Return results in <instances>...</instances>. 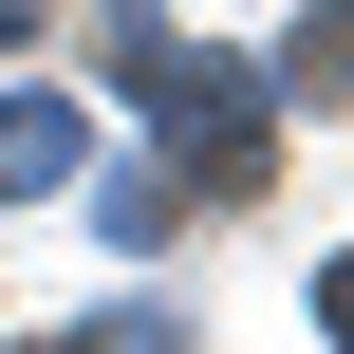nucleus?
<instances>
[{
    "label": "nucleus",
    "mask_w": 354,
    "mask_h": 354,
    "mask_svg": "<svg viewBox=\"0 0 354 354\" xmlns=\"http://www.w3.org/2000/svg\"><path fill=\"white\" fill-rule=\"evenodd\" d=\"M75 149H93L75 93H0V187H75Z\"/></svg>",
    "instance_id": "f257e3e1"
},
{
    "label": "nucleus",
    "mask_w": 354,
    "mask_h": 354,
    "mask_svg": "<svg viewBox=\"0 0 354 354\" xmlns=\"http://www.w3.org/2000/svg\"><path fill=\"white\" fill-rule=\"evenodd\" d=\"M280 93H299V112H354V0H317V19L280 37Z\"/></svg>",
    "instance_id": "f03ea898"
},
{
    "label": "nucleus",
    "mask_w": 354,
    "mask_h": 354,
    "mask_svg": "<svg viewBox=\"0 0 354 354\" xmlns=\"http://www.w3.org/2000/svg\"><path fill=\"white\" fill-rule=\"evenodd\" d=\"M317 336H354V261H336V280H317Z\"/></svg>",
    "instance_id": "7ed1b4c3"
}]
</instances>
